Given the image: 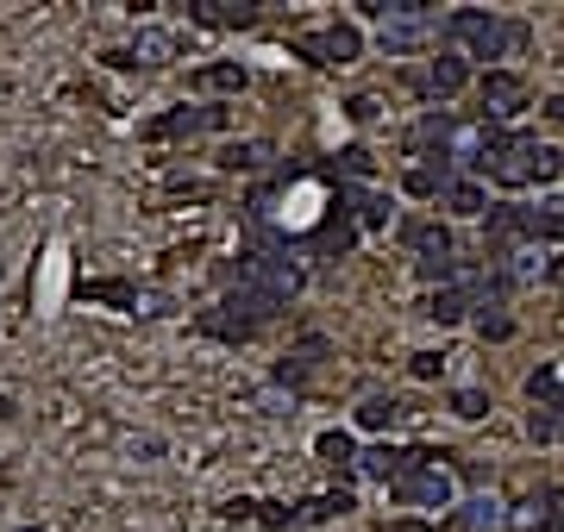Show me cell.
I'll list each match as a JSON object with an SVG mask.
<instances>
[{
	"instance_id": "1",
	"label": "cell",
	"mask_w": 564,
	"mask_h": 532,
	"mask_svg": "<svg viewBox=\"0 0 564 532\" xmlns=\"http://www.w3.org/2000/svg\"><path fill=\"white\" fill-rule=\"evenodd\" d=\"M445 32H452V45H458L464 57H502V51H520V45H527V26H508V20H495L483 7L452 13Z\"/></svg>"
},
{
	"instance_id": "2",
	"label": "cell",
	"mask_w": 564,
	"mask_h": 532,
	"mask_svg": "<svg viewBox=\"0 0 564 532\" xmlns=\"http://www.w3.org/2000/svg\"><path fill=\"white\" fill-rule=\"evenodd\" d=\"M433 451H414V470L395 482V502L402 507H452V482L439 463H427Z\"/></svg>"
},
{
	"instance_id": "3",
	"label": "cell",
	"mask_w": 564,
	"mask_h": 532,
	"mask_svg": "<svg viewBox=\"0 0 564 532\" xmlns=\"http://www.w3.org/2000/svg\"><path fill=\"white\" fill-rule=\"evenodd\" d=\"M520 238H539L534 207H495V213H489V257L508 263V251L520 245Z\"/></svg>"
},
{
	"instance_id": "4",
	"label": "cell",
	"mask_w": 564,
	"mask_h": 532,
	"mask_svg": "<svg viewBox=\"0 0 564 532\" xmlns=\"http://www.w3.org/2000/svg\"><path fill=\"white\" fill-rule=\"evenodd\" d=\"M358 45H364V38L352 26H327V32H308L295 51L314 57V63H339V70H345V63H358Z\"/></svg>"
},
{
	"instance_id": "5",
	"label": "cell",
	"mask_w": 564,
	"mask_h": 532,
	"mask_svg": "<svg viewBox=\"0 0 564 532\" xmlns=\"http://www.w3.org/2000/svg\"><path fill=\"white\" fill-rule=\"evenodd\" d=\"M489 176L502 182V188H520V182H539V145L534 138H508L502 157L489 163Z\"/></svg>"
},
{
	"instance_id": "6",
	"label": "cell",
	"mask_w": 564,
	"mask_h": 532,
	"mask_svg": "<svg viewBox=\"0 0 564 532\" xmlns=\"http://www.w3.org/2000/svg\"><path fill=\"white\" fill-rule=\"evenodd\" d=\"M477 95H483V113H489V120H508V113H520V107H527V82L508 76V70H489V76L477 82Z\"/></svg>"
},
{
	"instance_id": "7",
	"label": "cell",
	"mask_w": 564,
	"mask_h": 532,
	"mask_svg": "<svg viewBox=\"0 0 564 532\" xmlns=\"http://www.w3.org/2000/svg\"><path fill=\"white\" fill-rule=\"evenodd\" d=\"M402 238L420 251V263H458V257H452V232L433 226V220H414V226H402Z\"/></svg>"
},
{
	"instance_id": "8",
	"label": "cell",
	"mask_w": 564,
	"mask_h": 532,
	"mask_svg": "<svg viewBox=\"0 0 564 532\" xmlns=\"http://www.w3.org/2000/svg\"><path fill=\"white\" fill-rule=\"evenodd\" d=\"M464 82H470V63H464L458 51H445V57H433V70H427V95L433 101H452Z\"/></svg>"
},
{
	"instance_id": "9",
	"label": "cell",
	"mask_w": 564,
	"mask_h": 532,
	"mask_svg": "<svg viewBox=\"0 0 564 532\" xmlns=\"http://www.w3.org/2000/svg\"><path fill=\"white\" fill-rule=\"evenodd\" d=\"M207 126H220V107H182V113H163L157 120V138H176V132H207Z\"/></svg>"
},
{
	"instance_id": "10",
	"label": "cell",
	"mask_w": 564,
	"mask_h": 532,
	"mask_svg": "<svg viewBox=\"0 0 564 532\" xmlns=\"http://www.w3.org/2000/svg\"><path fill=\"white\" fill-rule=\"evenodd\" d=\"M195 20H201V26H252L257 7H245V0H238V7H232V0H213V7H195Z\"/></svg>"
},
{
	"instance_id": "11",
	"label": "cell",
	"mask_w": 564,
	"mask_h": 532,
	"mask_svg": "<svg viewBox=\"0 0 564 532\" xmlns=\"http://www.w3.org/2000/svg\"><path fill=\"white\" fill-rule=\"evenodd\" d=\"M464 307H470V288H439V295H427V320L452 326V320H464Z\"/></svg>"
},
{
	"instance_id": "12",
	"label": "cell",
	"mask_w": 564,
	"mask_h": 532,
	"mask_svg": "<svg viewBox=\"0 0 564 532\" xmlns=\"http://www.w3.org/2000/svg\"><path fill=\"white\" fill-rule=\"evenodd\" d=\"M195 82H201V88H213V95H238V88H245V70H238V63H207Z\"/></svg>"
},
{
	"instance_id": "13",
	"label": "cell",
	"mask_w": 564,
	"mask_h": 532,
	"mask_svg": "<svg viewBox=\"0 0 564 532\" xmlns=\"http://www.w3.org/2000/svg\"><path fill=\"white\" fill-rule=\"evenodd\" d=\"M445 207L470 220V213H483L489 201H483V188H477V182H445Z\"/></svg>"
},
{
	"instance_id": "14",
	"label": "cell",
	"mask_w": 564,
	"mask_h": 532,
	"mask_svg": "<svg viewBox=\"0 0 564 532\" xmlns=\"http://www.w3.org/2000/svg\"><path fill=\"white\" fill-rule=\"evenodd\" d=\"M170 51H176V38H170V32H138V45H132L138 63H170Z\"/></svg>"
},
{
	"instance_id": "15",
	"label": "cell",
	"mask_w": 564,
	"mask_h": 532,
	"mask_svg": "<svg viewBox=\"0 0 564 532\" xmlns=\"http://www.w3.org/2000/svg\"><path fill=\"white\" fill-rule=\"evenodd\" d=\"M534 226H539V238L564 245V195H559V201H539L534 207Z\"/></svg>"
},
{
	"instance_id": "16",
	"label": "cell",
	"mask_w": 564,
	"mask_h": 532,
	"mask_svg": "<svg viewBox=\"0 0 564 532\" xmlns=\"http://www.w3.org/2000/svg\"><path fill=\"white\" fill-rule=\"evenodd\" d=\"M358 420L364 426H395V420H402V401H395V395H370V401L358 407Z\"/></svg>"
},
{
	"instance_id": "17",
	"label": "cell",
	"mask_w": 564,
	"mask_h": 532,
	"mask_svg": "<svg viewBox=\"0 0 564 532\" xmlns=\"http://www.w3.org/2000/svg\"><path fill=\"white\" fill-rule=\"evenodd\" d=\"M320 457H327V463H352V438H345V432H320Z\"/></svg>"
},
{
	"instance_id": "18",
	"label": "cell",
	"mask_w": 564,
	"mask_h": 532,
	"mask_svg": "<svg viewBox=\"0 0 564 532\" xmlns=\"http://www.w3.org/2000/svg\"><path fill=\"white\" fill-rule=\"evenodd\" d=\"M452 407H458L464 420H483V413H489V395H477V388H458V395H452Z\"/></svg>"
},
{
	"instance_id": "19",
	"label": "cell",
	"mask_w": 564,
	"mask_h": 532,
	"mask_svg": "<svg viewBox=\"0 0 564 532\" xmlns=\"http://www.w3.org/2000/svg\"><path fill=\"white\" fill-rule=\"evenodd\" d=\"M539 495H545V520H539V527L564 532V495H559V488H539Z\"/></svg>"
},
{
	"instance_id": "20",
	"label": "cell",
	"mask_w": 564,
	"mask_h": 532,
	"mask_svg": "<svg viewBox=\"0 0 564 532\" xmlns=\"http://www.w3.org/2000/svg\"><path fill=\"white\" fill-rule=\"evenodd\" d=\"M408 370H414L420 382H433L439 370H445V357H439V351H414V363H408Z\"/></svg>"
},
{
	"instance_id": "21",
	"label": "cell",
	"mask_w": 564,
	"mask_h": 532,
	"mask_svg": "<svg viewBox=\"0 0 564 532\" xmlns=\"http://www.w3.org/2000/svg\"><path fill=\"white\" fill-rule=\"evenodd\" d=\"M445 188V176H433V170H408V195H439Z\"/></svg>"
},
{
	"instance_id": "22",
	"label": "cell",
	"mask_w": 564,
	"mask_h": 532,
	"mask_svg": "<svg viewBox=\"0 0 564 532\" xmlns=\"http://www.w3.org/2000/svg\"><path fill=\"white\" fill-rule=\"evenodd\" d=\"M477 332H483V338H508L514 320H508V313H483V320H477Z\"/></svg>"
},
{
	"instance_id": "23",
	"label": "cell",
	"mask_w": 564,
	"mask_h": 532,
	"mask_svg": "<svg viewBox=\"0 0 564 532\" xmlns=\"http://www.w3.org/2000/svg\"><path fill=\"white\" fill-rule=\"evenodd\" d=\"M539 182H564V151H539Z\"/></svg>"
},
{
	"instance_id": "24",
	"label": "cell",
	"mask_w": 564,
	"mask_h": 532,
	"mask_svg": "<svg viewBox=\"0 0 564 532\" xmlns=\"http://www.w3.org/2000/svg\"><path fill=\"white\" fill-rule=\"evenodd\" d=\"M358 213H364V226H383V213H389V207L377 201V195H364V201H358Z\"/></svg>"
},
{
	"instance_id": "25",
	"label": "cell",
	"mask_w": 564,
	"mask_h": 532,
	"mask_svg": "<svg viewBox=\"0 0 564 532\" xmlns=\"http://www.w3.org/2000/svg\"><path fill=\"white\" fill-rule=\"evenodd\" d=\"M545 113H552V120L564 126V95H559V101H545Z\"/></svg>"
},
{
	"instance_id": "26",
	"label": "cell",
	"mask_w": 564,
	"mask_h": 532,
	"mask_svg": "<svg viewBox=\"0 0 564 532\" xmlns=\"http://www.w3.org/2000/svg\"><path fill=\"white\" fill-rule=\"evenodd\" d=\"M0 413H13V407H7V401H0Z\"/></svg>"
},
{
	"instance_id": "27",
	"label": "cell",
	"mask_w": 564,
	"mask_h": 532,
	"mask_svg": "<svg viewBox=\"0 0 564 532\" xmlns=\"http://www.w3.org/2000/svg\"><path fill=\"white\" fill-rule=\"evenodd\" d=\"M26 532H38V527H26Z\"/></svg>"
}]
</instances>
